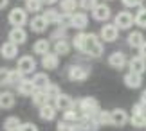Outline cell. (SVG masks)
I'll list each match as a JSON object with an SVG mask.
<instances>
[{"label": "cell", "mask_w": 146, "mask_h": 131, "mask_svg": "<svg viewBox=\"0 0 146 131\" xmlns=\"http://www.w3.org/2000/svg\"><path fill=\"white\" fill-rule=\"evenodd\" d=\"M125 84L128 88H139L143 84V74H135V72H128L125 76Z\"/></svg>", "instance_id": "9a60e30c"}, {"label": "cell", "mask_w": 146, "mask_h": 131, "mask_svg": "<svg viewBox=\"0 0 146 131\" xmlns=\"http://www.w3.org/2000/svg\"><path fill=\"white\" fill-rule=\"evenodd\" d=\"M126 122H128V113H126L125 110H121V108H115V110L110 113V124H112V126L121 128V126H125Z\"/></svg>", "instance_id": "ba28073f"}, {"label": "cell", "mask_w": 146, "mask_h": 131, "mask_svg": "<svg viewBox=\"0 0 146 131\" xmlns=\"http://www.w3.org/2000/svg\"><path fill=\"white\" fill-rule=\"evenodd\" d=\"M7 77H9V70L0 68V84H7Z\"/></svg>", "instance_id": "60d3db41"}, {"label": "cell", "mask_w": 146, "mask_h": 131, "mask_svg": "<svg viewBox=\"0 0 146 131\" xmlns=\"http://www.w3.org/2000/svg\"><path fill=\"white\" fill-rule=\"evenodd\" d=\"M24 79V74L20 70H9V77H7V84H18Z\"/></svg>", "instance_id": "e575fe53"}, {"label": "cell", "mask_w": 146, "mask_h": 131, "mask_svg": "<svg viewBox=\"0 0 146 131\" xmlns=\"http://www.w3.org/2000/svg\"><path fill=\"white\" fill-rule=\"evenodd\" d=\"M92 18L98 22H105L110 18V7L106 4H96V7L92 9Z\"/></svg>", "instance_id": "30bf717a"}, {"label": "cell", "mask_w": 146, "mask_h": 131, "mask_svg": "<svg viewBox=\"0 0 146 131\" xmlns=\"http://www.w3.org/2000/svg\"><path fill=\"white\" fill-rule=\"evenodd\" d=\"M132 126L133 128H144L146 126V118H144V113H133L132 118H130Z\"/></svg>", "instance_id": "d6a6232c"}, {"label": "cell", "mask_w": 146, "mask_h": 131, "mask_svg": "<svg viewBox=\"0 0 146 131\" xmlns=\"http://www.w3.org/2000/svg\"><path fill=\"white\" fill-rule=\"evenodd\" d=\"M18 131H38V128L35 124H31V122H25V124H20Z\"/></svg>", "instance_id": "ab89813d"}, {"label": "cell", "mask_w": 146, "mask_h": 131, "mask_svg": "<svg viewBox=\"0 0 146 131\" xmlns=\"http://www.w3.org/2000/svg\"><path fill=\"white\" fill-rule=\"evenodd\" d=\"M9 41L15 45H22L27 41V32L24 31V27H13L9 32Z\"/></svg>", "instance_id": "7c38bea8"}, {"label": "cell", "mask_w": 146, "mask_h": 131, "mask_svg": "<svg viewBox=\"0 0 146 131\" xmlns=\"http://www.w3.org/2000/svg\"><path fill=\"white\" fill-rule=\"evenodd\" d=\"M117 36H119V29L114 25V24H106L103 25V29H101V38L105 39V41H115Z\"/></svg>", "instance_id": "8fae6325"}, {"label": "cell", "mask_w": 146, "mask_h": 131, "mask_svg": "<svg viewBox=\"0 0 146 131\" xmlns=\"http://www.w3.org/2000/svg\"><path fill=\"white\" fill-rule=\"evenodd\" d=\"M88 74H90V70H88L87 66L72 65V66L69 68V79H70V81H76V83L85 81V79L88 77Z\"/></svg>", "instance_id": "277c9868"}, {"label": "cell", "mask_w": 146, "mask_h": 131, "mask_svg": "<svg viewBox=\"0 0 146 131\" xmlns=\"http://www.w3.org/2000/svg\"><path fill=\"white\" fill-rule=\"evenodd\" d=\"M81 52H85L92 58H99L103 54V45L98 39L96 34H85V41H83V49Z\"/></svg>", "instance_id": "6da1fadb"}, {"label": "cell", "mask_w": 146, "mask_h": 131, "mask_svg": "<svg viewBox=\"0 0 146 131\" xmlns=\"http://www.w3.org/2000/svg\"><path fill=\"white\" fill-rule=\"evenodd\" d=\"M54 2H58V0H42V4H50V5H52Z\"/></svg>", "instance_id": "bcb514c9"}, {"label": "cell", "mask_w": 146, "mask_h": 131, "mask_svg": "<svg viewBox=\"0 0 146 131\" xmlns=\"http://www.w3.org/2000/svg\"><path fill=\"white\" fill-rule=\"evenodd\" d=\"M35 66H36V61L33 56H24V58H20L18 59V68L16 70H20L22 74H31V72H35Z\"/></svg>", "instance_id": "9c48e42d"}, {"label": "cell", "mask_w": 146, "mask_h": 131, "mask_svg": "<svg viewBox=\"0 0 146 131\" xmlns=\"http://www.w3.org/2000/svg\"><path fill=\"white\" fill-rule=\"evenodd\" d=\"M15 106V95L11 92H2L0 93V108L2 110H9Z\"/></svg>", "instance_id": "cb8c5ba5"}, {"label": "cell", "mask_w": 146, "mask_h": 131, "mask_svg": "<svg viewBox=\"0 0 146 131\" xmlns=\"http://www.w3.org/2000/svg\"><path fill=\"white\" fill-rule=\"evenodd\" d=\"M0 54H2V58H5V59H13V58H16V54H18V45H15L11 41H5L2 47H0Z\"/></svg>", "instance_id": "5bb4252c"}, {"label": "cell", "mask_w": 146, "mask_h": 131, "mask_svg": "<svg viewBox=\"0 0 146 131\" xmlns=\"http://www.w3.org/2000/svg\"><path fill=\"white\" fill-rule=\"evenodd\" d=\"M35 52L36 54H40V56H43V54H47L49 52V49H50V43H49V39H38V41L35 43Z\"/></svg>", "instance_id": "f1b7e54d"}, {"label": "cell", "mask_w": 146, "mask_h": 131, "mask_svg": "<svg viewBox=\"0 0 146 131\" xmlns=\"http://www.w3.org/2000/svg\"><path fill=\"white\" fill-rule=\"evenodd\" d=\"M69 25L74 27V29H85V27L88 25V16L83 13V11H80V13H72L69 14Z\"/></svg>", "instance_id": "5b68a950"}, {"label": "cell", "mask_w": 146, "mask_h": 131, "mask_svg": "<svg viewBox=\"0 0 146 131\" xmlns=\"http://www.w3.org/2000/svg\"><path fill=\"white\" fill-rule=\"evenodd\" d=\"M70 50V45L67 43V39H58L54 45V54L56 56H67Z\"/></svg>", "instance_id": "4316f807"}, {"label": "cell", "mask_w": 146, "mask_h": 131, "mask_svg": "<svg viewBox=\"0 0 146 131\" xmlns=\"http://www.w3.org/2000/svg\"><path fill=\"white\" fill-rule=\"evenodd\" d=\"M76 7H78L76 0H61V11H63L65 14H72Z\"/></svg>", "instance_id": "1f68e13d"}, {"label": "cell", "mask_w": 146, "mask_h": 131, "mask_svg": "<svg viewBox=\"0 0 146 131\" xmlns=\"http://www.w3.org/2000/svg\"><path fill=\"white\" fill-rule=\"evenodd\" d=\"M133 113H144V106L143 104H133Z\"/></svg>", "instance_id": "ee69618b"}, {"label": "cell", "mask_w": 146, "mask_h": 131, "mask_svg": "<svg viewBox=\"0 0 146 131\" xmlns=\"http://www.w3.org/2000/svg\"><path fill=\"white\" fill-rule=\"evenodd\" d=\"M76 102L72 101L70 95H67V93H58L54 97V108L56 110H70V108H74Z\"/></svg>", "instance_id": "8992f818"}, {"label": "cell", "mask_w": 146, "mask_h": 131, "mask_svg": "<svg viewBox=\"0 0 146 131\" xmlns=\"http://www.w3.org/2000/svg\"><path fill=\"white\" fill-rule=\"evenodd\" d=\"M133 24H137L141 29H144V27H146V11H144L143 5L139 7V13L135 14V18H133Z\"/></svg>", "instance_id": "836d02e7"}, {"label": "cell", "mask_w": 146, "mask_h": 131, "mask_svg": "<svg viewBox=\"0 0 146 131\" xmlns=\"http://www.w3.org/2000/svg\"><path fill=\"white\" fill-rule=\"evenodd\" d=\"M78 122H80V126H81V131H98L99 129V124L96 122V118L90 117V115H81Z\"/></svg>", "instance_id": "4fadbf2b"}, {"label": "cell", "mask_w": 146, "mask_h": 131, "mask_svg": "<svg viewBox=\"0 0 146 131\" xmlns=\"http://www.w3.org/2000/svg\"><path fill=\"white\" fill-rule=\"evenodd\" d=\"M76 104L80 106L81 115H90V117H94L99 111V102H98V99H94V97H83L81 101H78Z\"/></svg>", "instance_id": "7a4b0ae2"}, {"label": "cell", "mask_w": 146, "mask_h": 131, "mask_svg": "<svg viewBox=\"0 0 146 131\" xmlns=\"http://www.w3.org/2000/svg\"><path fill=\"white\" fill-rule=\"evenodd\" d=\"M31 99H33V104L38 106V108H42V106L49 104V97H47L45 93H43V90H35V93L31 95Z\"/></svg>", "instance_id": "603a6c76"}, {"label": "cell", "mask_w": 146, "mask_h": 131, "mask_svg": "<svg viewBox=\"0 0 146 131\" xmlns=\"http://www.w3.org/2000/svg\"><path fill=\"white\" fill-rule=\"evenodd\" d=\"M58 63H60V58H58L54 52L43 54V58H42V66H45L47 70H54V68H58Z\"/></svg>", "instance_id": "2e32d148"}, {"label": "cell", "mask_w": 146, "mask_h": 131, "mask_svg": "<svg viewBox=\"0 0 146 131\" xmlns=\"http://www.w3.org/2000/svg\"><path fill=\"white\" fill-rule=\"evenodd\" d=\"M25 9L31 13H38L42 9V0H25Z\"/></svg>", "instance_id": "8d00e7d4"}, {"label": "cell", "mask_w": 146, "mask_h": 131, "mask_svg": "<svg viewBox=\"0 0 146 131\" xmlns=\"http://www.w3.org/2000/svg\"><path fill=\"white\" fill-rule=\"evenodd\" d=\"M58 131H70V122L60 120V122H58Z\"/></svg>", "instance_id": "b9f144b4"}, {"label": "cell", "mask_w": 146, "mask_h": 131, "mask_svg": "<svg viewBox=\"0 0 146 131\" xmlns=\"http://www.w3.org/2000/svg\"><path fill=\"white\" fill-rule=\"evenodd\" d=\"M43 93H45L47 97L50 99V97H56V95H58V93H61V92H60V86H58V84H52V83H49L47 86L43 88Z\"/></svg>", "instance_id": "d590c367"}, {"label": "cell", "mask_w": 146, "mask_h": 131, "mask_svg": "<svg viewBox=\"0 0 146 131\" xmlns=\"http://www.w3.org/2000/svg\"><path fill=\"white\" fill-rule=\"evenodd\" d=\"M35 84H33V81H31V79H22V81L18 83V92L22 93V95H33V93H35Z\"/></svg>", "instance_id": "ffe728a7"}, {"label": "cell", "mask_w": 146, "mask_h": 131, "mask_svg": "<svg viewBox=\"0 0 146 131\" xmlns=\"http://www.w3.org/2000/svg\"><path fill=\"white\" fill-rule=\"evenodd\" d=\"M128 45L133 49H139V47H143L144 45V36H143V32H139V31H133L128 34Z\"/></svg>", "instance_id": "d6986e66"}, {"label": "cell", "mask_w": 146, "mask_h": 131, "mask_svg": "<svg viewBox=\"0 0 146 131\" xmlns=\"http://www.w3.org/2000/svg\"><path fill=\"white\" fill-rule=\"evenodd\" d=\"M31 81H33V84H35L36 90H43V88H45L47 84L50 83V81H49V76H47V74H43V72L35 74V77H33Z\"/></svg>", "instance_id": "44dd1931"}, {"label": "cell", "mask_w": 146, "mask_h": 131, "mask_svg": "<svg viewBox=\"0 0 146 131\" xmlns=\"http://www.w3.org/2000/svg\"><path fill=\"white\" fill-rule=\"evenodd\" d=\"M20 118L18 117H9V118H5V122H4V129L5 131H18L20 128Z\"/></svg>", "instance_id": "4dcf8cb0"}, {"label": "cell", "mask_w": 146, "mask_h": 131, "mask_svg": "<svg viewBox=\"0 0 146 131\" xmlns=\"http://www.w3.org/2000/svg\"><path fill=\"white\" fill-rule=\"evenodd\" d=\"M81 117L80 110H76V108H70V110H65L63 111V120L65 122H78Z\"/></svg>", "instance_id": "83f0119b"}, {"label": "cell", "mask_w": 146, "mask_h": 131, "mask_svg": "<svg viewBox=\"0 0 146 131\" xmlns=\"http://www.w3.org/2000/svg\"><path fill=\"white\" fill-rule=\"evenodd\" d=\"M47 22H45V18H43L42 14H38V16H35V18L31 20V29L35 31V32H43L47 29Z\"/></svg>", "instance_id": "7402d4cb"}, {"label": "cell", "mask_w": 146, "mask_h": 131, "mask_svg": "<svg viewBox=\"0 0 146 131\" xmlns=\"http://www.w3.org/2000/svg\"><path fill=\"white\" fill-rule=\"evenodd\" d=\"M9 24L13 27H22L27 24V13L22 7H15L9 13Z\"/></svg>", "instance_id": "3957f363"}, {"label": "cell", "mask_w": 146, "mask_h": 131, "mask_svg": "<svg viewBox=\"0 0 146 131\" xmlns=\"http://www.w3.org/2000/svg\"><path fill=\"white\" fill-rule=\"evenodd\" d=\"M114 25L117 27V29H130V27L133 25V16H132V13H128V11L119 13V14L115 16Z\"/></svg>", "instance_id": "52a82bcc"}, {"label": "cell", "mask_w": 146, "mask_h": 131, "mask_svg": "<svg viewBox=\"0 0 146 131\" xmlns=\"http://www.w3.org/2000/svg\"><path fill=\"white\" fill-rule=\"evenodd\" d=\"M128 66H130V72L143 74V72H144V59H143V58H139V56H135V58H132V59H130Z\"/></svg>", "instance_id": "d4e9b609"}, {"label": "cell", "mask_w": 146, "mask_h": 131, "mask_svg": "<svg viewBox=\"0 0 146 131\" xmlns=\"http://www.w3.org/2000/svg\"><path fill=\"white\" fill-rule=\"evenodd\" d=\"M83 41H85V32H80V34H76L74 36V47L81 52V49H83Z\"/></svg>", "instance_id": "f35d334b"}, {"label": "cell", "mask_w": 146, "mask_h": 131, "mask_svg": "<svg viewBox=\"0 0 146 131\" xmlns=\"http://www.w3.org/2000/svg\"><path fill=\"white\" fill-rule=\"evenodd\" d=\"M7 4H9V0H0V9L7 7Z\"/></svg>", "instance_id": "f6af8a7d"}, {"label": "cell", "mask_w": 146, "mask_h": 131, "mask_svg": "<svg viewBox=\"0 0 146 131\" xmlns=\"http://www.w3.org/2000/svg\"><path fill=\"white\" fill-rule=\"evenodd\" d=\"M94 118H96V122L99 124V126H110V111L99 110L96 115H94Z\"/></svg>", "instance_id": "f546056e"}, {"label": "cell", "mask_w": 146, "mask_h": 131, "mask_svg": "<svg viewBox=\"0 0 146 131\" xmlns=\"http://www.w3.org/2000/svg\"><path fill=\"white\" fill-rule=\"evenodd\" d=\"M126 63V56L123 54V52H114V54H110V58H108V65L110 66H114L117 68V70H121L123 66H125Z\"/></svg>", "instance_id": "e0dca14e"}, {"label": "cell", "mask_w": 146, "mask_h": 131, "mask_svg": "<svg viewBox=\"0 0 146 131\" xmlns=\"http://www.w3.org/2000/svg\"><path fill=\"white\" fill-rule=\"evenodd\" d=\"M96 4H98V0H80V7L83 9V11H87V9H94L96 7Z\"/></svg>", "instance_id": "74e56055"}, {"label": "cell", "mask_w": 146, "mask_h": 131, "mask_svg": "<svg viewBox=\"0 0 146 131\" xmlns=\"http://www.w3.org/2000/svg\"><path fill=\"white\" fill-rule=\"evenodd\" d=\"M40 117L43 120H54L56 118V108H52L50 104H45L40 108Z\"/></svg>", "instance_id": "484cf974"}, {"label": "cell", "mask_w": 146, "mask_h": 131, "mask_svg": "<svg viewBox=\"0 0 146 131\" xmlns=\"http://www.w3.org/2000/svg\"><path fill=\"white\" fill-rule=\"evenodd\" d=\"M123 4L126 5V7H133V5H137L139 4V0H121Z\"/></svg>", "instance_id": "7bdbcfd3"}, {"label": "cell", "mask_w": 146, "mask_h": 131, "mask_svg": "<svg viewBox=\"0 0 146 131\" xmlns=\"http://www.w3.org/2000/svg\"><path fill=\"white\" fill-rule=\"evenodd\" d=\"M42 16L45 18L47 24H58V25H60L61 22H63V14H60L56 9H47Z\"/></svg>", "instance_id": "ac0fdd59"}]
</instances>
